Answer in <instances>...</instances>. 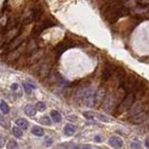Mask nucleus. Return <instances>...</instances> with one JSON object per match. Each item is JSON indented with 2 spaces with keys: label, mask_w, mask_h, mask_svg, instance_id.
<instances>
[{
  "label": "nucleus",
  "mask_w": 149,
  "mask_h": 149,
  "mask_svg": "<svg viewBox=\"0 0 149 149\" xmlns=\"http://www.w3.org/2000/svg\"><path fill=\"white\" fill-rule=\"evenodd\" d=\"M128 14V9L120 3H112L106 7L104 10V17L109 23H115L119 18L127 16Z\"/></svg>",
  "instance_id": "1"
},
{
  "label": "nucleus",
  "mask_w": 149,
  "mask_h": 149,
  "mask_svg": "<svg viewBox=\"0 0 149 149\" xmlns=\"http://www.w3.org/2000/svg\"><path fill=\"white\" fill-rule=\"evenodd\" d=\"M134 101H135V95L133 94V92H128L127 95L124 97V99L119 103L118 106H117L115 110V113H116L115 115H121V113H123L124 112H126L128 109H129L132 106Z\"/></svg>",
  "instance_id": "2"
},
{
  "label": "nucleus",
  "mask_w": 149,
  "mask_h": 149,
  "mask_svg": "<svg viewBox=\"0 0 149 149\" xmlns=\"http://www.w3.org/2000/svg\"><path fill=\"white\" fill-rule=\"evenodd\" d=\"M54 25H56V23L54 22V20L45 19V20H43L42 22H40L38 23H37V25L33 27L32 32H31V37H32L33 38L38 37L43 31L50 28V27L54 26Z\"/></svg>",
  "instance_id": "3"
},
{
  "label": "nucleus",
  "mask_w": 149,
  "mask_h": 149,
  "mask_svg": "<svg viewBox=\"0 0 149 149\" xmlns=\"http://www.w3.org/2000/svg\"><path fill=\"white\" fill-rule=\"evenodd\" d=\"M147 116H148V115H147L146 112L141 111L140 113L130 116V118H129V122L132 123V124H134V125L142 124V123H144V121L147 119Z\"/></svg>",
  "instance_id": "4"
},
{
  "label": "nucleus",
  "mask_w": 149,
  "mask_h": 149,
  "mask_svg": "<svg viewBox=\"0 0 149 149\" xmlns=\"http://www.w3.org/2000/svg\"><path fill=\"white\" fill-rule=\"evenodd\" d=\"M52 70V63L50 61H44L41 66L40 70H38V76L41 79L45 78L46 76H48V74Z\"/></svg>",
  "instance_id": "5"
},
{
  "label": "nucleus",
  "mask_w": 149,
  "mask_h": 149,
  "mask_svg": "<svg viewBox=\"0 0 149 149\" xmlns=\"http://www.w3.org/2000/svg\"><path fill=\"white\" fill-rule=\"evenodd\" d=\"M43 56V50L38 49L36 52H34L33 54H31L29 56H27V62L29 65H34L36 64L38 60H41Z\"/></svg>",
  "instance_id": "6"
},
{
  "label": "nucleus",
  "mask_w": 149,
  "mask_h": 149,
  "mask_svg": "<svg viewBox=\"0 0 149 149\" xmlns=\"http://www.w3.org/2000/svg\"><path fill=\"white\" fill-rule=\"evenodd\" d=\"M73 44L71 43V41H64L60 42L59 44H58L56 49H54V52H56V54H57V56H60V54L65 52L66 50H68L69 48H70V47H72Z\"/></svg>",
  "instance_id": "7"
},
{
  "label": "nucleus",
  "mask_w": 149,
  "mask_h": 149,
  "mask_svg": "<svg viewBox=\"0 0 149 149\" xmlns=\"http://www.w3.org/2000/svg\"><path fill=\"white\" fill-rule=\"evenodd\" d=\"M106 95V91H105L104 88H100L99 90L94 93V101H95V106L97 105H100V103H102V101Z\"/></svg>",
  "instance_id": "8"
},
{
  "label": "nucleus",
  "mask_w": 149,
  "mask_h": 149,
  "mask_svg": "<svg viewBox=\"0 0 149 149\" xmlns=\"http://www.w3.org/2000/svg\"><path fill=\"white\" fill-rule=\"evenodd\" d=\"M109 144H111L113 147L115 148H120L121 146H123V141L121 140L119 137L116 136H113L109 139Z\"/></svg>",
  "instance_id": "9"
},
{
  "label": "nucleus",
  "mask_w": 149,
  "mask_h": 149,
  "mask_svg": "<svg viewBox=\"0 0 149 149\" xmlns=\"http://www.w3.org/2000/svg\"><path fill=\"white\" fill-rule=\"evenodd\" d=\"M113 69L111 66H107L106 68L104 69L103 72H102V75H101V78H102L103 81H108L110 78L112 77L113 75Z\"/></svg>",
  "instance_id": "10"
},
{
  "label": "nucleus",
  "mask_w": 149,
  "mask_h": 149,
  "mask_svg": "<svg viewBox=\"0 0 149 149\" xmlns=\"http://www.w3.org/2000/svg\"><path fill=\"white\" fill-rule=\"evenodd\" d=\"M25 115L28 116H34L37 113V109L35 106H33V105L27 104L25 107Z\"/></svg>",
  "instance_id": "11"
},
{
  "label": "nucleus",
  "mask_w": 149,
  "mask_h": 149,
  "mask_svg": "<svg viewBox=\"0 0 149 149\" xmlns=\"http://www.w3.org/2000/svg\"><path fill=\"white\" fill-rule=\"evenodd\" d=\"M76 131V127L74 126L72 124H67L65 126V128H64V132L66 135L68 136H71L73 135L74 133Z\"/></svg>",
  "instance_id": "12"
},
{
  "label": "nucleus",
  "mask_w": 149,
  "mask_h": 149,
  "mask_svg": "<svg viewBox=\"0 0 149 149\" xmlns=\"http://www.w3.org/2000/svg\"><path fill=\"white\" fill-rule=\"evenodd\" d=\"M51 117H52L54 122H56V123H59L62 120L61 115L57 111H56V110H53V111L51 112Z\"/></svg>",
  "instance_id": "13"
},
{
  "label": "nucleus",
  "mask_w": 149,
  "mask_h": 149,
  "mask_svg": "<svg viewBox=\"0 0 149 149\" xmlns=\"http://www.w3.org/2000/svg\"><path fill=\"white\" fill-rule=\"evenodd\" d=\"M16 125L21 129H26L27 128H28V122H27V120L23 119V118L17 119L16 120Z\"/></svg>",
  "instance_id": "14"
},
{
  "label": "nucleus",
  "mask_w": 149,
  "mask_h": 149,
  "mask_svg": "<svg viewBox=\"0 0 149 149\" xmlns=\"http://www.w3.org/2000/svg\"><path fill=\"white\" fill-rule=\"evenodd\" d=\"M32 133L34 135H36L38 137H41L44 135V130H43V128L38 127V126H34L32 128Z\"/></svg>",
  "instance_id": "15"
},
{
  "label": "nucleus",
  "mask_w": 149,
  "mask_h": 149,
  "mask_svg": "<svg viewBox=\"0 0 149 149\" xmlns=\"http://www.w3.org/2000/svg\"><path fill=\"white\" fill-rule=\"evenodd\" d=\"M0 126L5 128H10V122L8 121V119H6L5 117H4L1 113H0Z\"/></svg>",
  "instance_id": "16"
},
{
  "label": "nucleus",
  "mask_w": 149,
  "mask_h": 149,
  "mask_svg": "<svg viewBox=\"0 0 149 149\" xmlns=\"http://www.w3.org/2000/svg\"><path fill=\"white\" fill-rule=\"evenodd\" d=\"M23 89H25V93H27V94H31V92H32V90L35 88V86L34 85H32V84H30L29 83H23Z\"/></svg>",
  "instance_id": "17"
},
{
  "label": "nucleus",
  "mask_w": 149,
  "mask_h": 149,
  "mask_svg": "<svg viewBox=\"0 0 149 149\" xmlns=\"http://www.w3.org/2000/svg\"><path fill=\"white\" fill-rule=\"evenodd\" d=\"M0 110H1L2 113H10V107L5 101H1V102H0Z\"/></svg>",
  "instance_id": "18"
},
{
  "label": "nucleus",
  "mask_w": 149,
  "mask_h": 149,
  "mask_svg": "<svg viewBox=\"0 0 149 149\" xmlns=\"http://www.w3.org/2000/svg\"><path fill=\"white\" fill-rule=\"evenodd\" d=\"M115 71L117 72V75H118V77H120V79H123V78L126 76V72H125L124 69L121 68V67H116Z\"/></svg>",
  "instance_id": "19"
},
{
  "label": "nucleus",
  "mask_w": 149,
  "mask_h": 149,
  "mask_svg": "<svg viewBox=\"0 0 149 149\" xmlns=\"http://www.w3.org/2000/svg\"><path fill=\"white\" fill-rule=\"evenodd\" d=\"M12 132H13L14 136L17 137V138H20V137L23 136V131H22V129L19 127H13Z\"/></svg>",
  "instance_id": "20"
},
{
  "label": "nucleus",
  "mask_w": 149,
  "mask_h": 149,
  "mask_svg": "<svg viewBox=\"0 0 149 149\" xmlns=\"http://www.w3.org/2000/svg\"><path fill=\"white\" fill-rule=\"evenodd\" d=\"M7 149H19L18 144H17L16 141L10 140L9 144H8V146H7Z\"/></svg>",
  "instance_id": "21"
},
{
  "label": "nucleus",
  "mask_w": 149,
  "mask_h": 149,
  "mask_svg": "<svg viewBox=\"0 0 149 149\" xmlns=\"http://www.w3.org/2000/svg\"><path fill=\"white\" fill-rule=\"evenodd\" d=\"M130 147H131V149H140V147H141L140 141H138V140L132 141L131 144H130Z\"/></svg>",
  "instance_id": "22"
},
{
  "label": "nucleus",
  "mask_w": 149,
  "mask_h": 149,
  "mask_svg": "<svg viewBox=\"0 0 149 149\" xmlns=\"http://www.w3.org/2000/svg\"><path fill=\"white\" fill-rule=\"evenodd\" d=\"M36 109L38 110L40 112H44L46 110V105L43 102H38L36 104Z\"/></svg>",
  "instance_id": "23"
},
{
  "label": "nucleus",
  "mask_w": 149,
  "mask_h": 149,
  "mask_svg": "<svg viewBox=\"0 0 149 149\" xmlns=\"http://www.w3.org/2000/svg\"><path fill=\"white\" fill-rule=\"evenodd\" d=\"M41 124H43V125H46V126H50L51 124V120H50V118L48 116H44V117H42V118L41 119Z\"/></svg>",
  "instance_id": "24"
},
{
  "label": "nucleus",
  "mask_w": 149,
  "mask_h": 149,
  "mask_svg": "<svg viewBox=\"0 0 149 149\" xmlns=\"http://www.w3.org/2000/svg\"><path fill=\"white\" fill-rule=\"evenodd\" d=\"M137 3L142 7H146L149 5V0H137Z\"/></svg>",
  "instance_id": "25"
},
{
  "label": "nucleus",
  "mask_w": 149,
  "mask_h": 149,
  "mask_svg": "<svg viewBox=\"0 0 149 149\" xmlns=\"http://www.w3.org/2000/svg\"><path fill=\"white\" fill-rule=\"evenodd\" d=\"M18 88V84H13L12 85H11V89L12 90H17Z\"/></svg>",
  "instance_id": "26"
},
{
  "label": "nucleus",
  "mask_w": 149,
  "mask_h": 149,
  "mask_svg": "<svg viewBox=\"0 0 149 149\" xmlns=\"http://www.w3.org/2000/svg\"><path fill=\"white\" fill-rule=\"evenodd\" d=\"M146 147H148V148H149V140H148V139L146 141Z\"/></svg>",
  "instance_id": "27"
},
{
  "label": "nucleus",
  "mask_w": 149,
  "mask_h": 149,
  "mask_svg": "<svg viewBox=\"0 0 149 149\" xmlns=\"http://www.w3.org/2000/svg\"><path fill=\"white\" fill-rule=\"evenodd\" d=\"M59 149H67V148H66V147H60Z\"/></svg>",
  "instance_id": "28"
},
{
  "label": "nucleus",
  "mask_w": 149,
  "mask_h": 149,
  "mask_svg": "<svg viewBox=\"0 0 149 149\" xmlns=\"http://www.w3.org/2000/svg\"><path fill=\"white\" fill-rule=\"evenodd\" d=\"M148 10H149V9H148Z\"/></svg>",
  "instance_id": "29"
}]
</instances>
